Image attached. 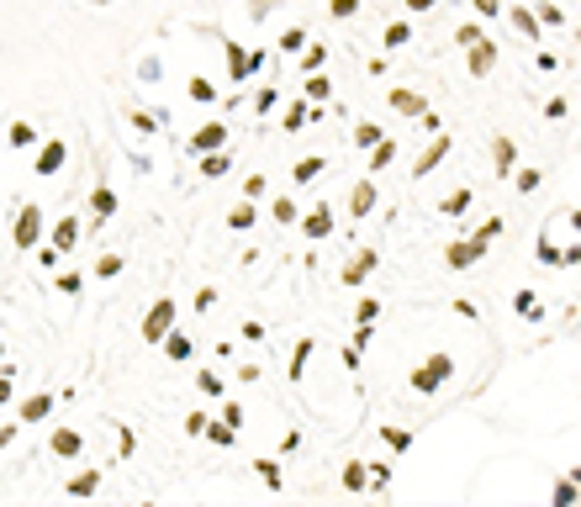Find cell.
I'll list each match as a JSON object with an SVG mask.
<instances>
[{
    "mask_svg": "<svg viewBox=\"0 0 581 507\" xmlns=\"http://www.w3.org/2000/svg\"><path fill=\"white\" fill-rule=\"evenodd\" d=\"M280 48H285V53H307L312 43H307V32H301V27H291V32L280 37Z\"/></svg>",
    "mask_w": 581,
    "mask_h": 507,
    "instance_id": "cell-36",
    "label": "cell"
},
{
    "mask_svg": "<svg viewBox=\"0 0 581 507\" xmlns=\"http://www.w3.org/2000/svg\"><path fill=\"white\" fill-rule=\"evenodd\" d=\"M508 22L518 27V32L529 37V43H539V16H529V6H512V11H508Z\"/></svg>",
    "mask_w": 581,
    "mask_h": 507,
    "instance_id": "cell-16",
    "label": "cell"
},
{
    "mask_svg": "<svg viewBox=\"0 0 581 507\" xmlns=\"http://www.w3.org/2000/svg\"><path fill=\"white\" fill-rule=\"evenodd\" d=\"M43 238V206H22V217L11 222V243L16 249H37Z\"/></svg>",
    "mask_w": 581,
    "mask_h": 507,
    "instance_id": "cell-3",
    "label": "cell"
},
{
    "mask_svg": "<svg viewBox=\"0 0 581 507\" xmlns=\"http://www.w3.org/2000/svg\"><path fill=\"white\" fill-rule=\"evenodd\" d=\"M227 169H233V159H227V154H201V175H206V180H222Z\"/></svg>",
    "mask_w": 581,
    "mask_h": 507,
    "instance_id": "cell-23",
    "label": "cell"
},
{
    "mask_svg": "<svg viewBox=\"0 0 581 507\" xmlns=\"http://www.w3.org/2000/svg\"><path fill=\"white\" fill-rule=\"evenodd\" d=\"M576 43H581V32H576Z\"/></svg>",
    "mask_w": 581,
    "mask_h": 507,
    "instance_id": "cell-58",
    "label": "cell"
},
{
    "mask_svg": "<svg viewBox=\"0 0 581 507\" xmlns=\"http://www.w3.org/2000/svg\"><path fill=\"white\" fill-rule=\"evenodd\" d=\"M90 212H95L101 222H106L111 212H117V191H111V185H95V196H90Z\"/></svg>",
    "mask_w": 581,
    "mask_h": 507,
    "instance_id": "cell-19",
    "label": "cell"
},
{
    "mask_svg": "<svg viewBox=\"0 0 581 507\" xmlns=\"http://www.w3.org/2000/svg\"><path fill=\"white\" fill-rule=\"evenodd\" d=\"M275 101H280V96H275L270 84H264L259 96H254V117H270V111H275Z\"/></svg>",
    "mask_w": 581,
    "mask_h": 507,
    "instance_id": "cell-44",
    "label": "cell"
},
{
    "mask_svg": "<svg viewBox=\"0 0 581 507\" xmlns=\"http://www.w3.org/2000/svg\"><path fill=\"white\" fill-rule=\"evenodd\" d=\"M454 43H460V48H475V43H481V27H475V22H465L460 32H454Z\"/></svg>",
    "mask_w": 581,
    "mask_h": 507,
    "instance_id": "cell-46",
    "label": "cell"
},
{
    "mask_svg": "<svg viewBox=\"0 0 581 507\" xmlns=\"http://www.w3.org/2000/svg\"><path fill=\"white\" fill-rule=\"evenodd\" d=\"M307 354H312V338H301L296 354H291V381H301V370H307Z\"/></svg>",
    "mask_w": 581,
    "mask_h": 507,
    "instance_id": "cell-37",
    "label": "cell"
},
{
    "mask_svg": "<svg viewBox=\"0 0 581 507\" xmlns=\"http://www.w3.org/2000/svg\"><path fill=\"white\" fill-rule=\"evenodd\" d=\"M190 349H196V344H190V333H169V338H164V354H169V360H190Z\"/></svg>",
    "mask_w": 581,
    "mask_h": 507,
    "instance_id": "cell-27",
    "label": "cell"
},
{
    "mask_svg": "<svg viewBox=\"0 0 581 507\" xmlns=\"http://www.w3.org/2000/svg\"><path fill=\"white\" fill-rule=\"evenodd\" d=\"M254 471H259V481H270L275 492H280V465H275V460H254Z\"/></svg>",
    "mask_w": 581,
    "mask_h": 507,
    "instance_id": "cell-40",
    "label": "cell"
},
{
    "mask_svg": "<svg viewBox=\"0 0 581 507\" xmlns=\"http://www.w3.org/2000/svg\"><path fill=\"white\" fill-rule=\"evenodd\" d=\"M48 449H53V455H64V460H80V434H74V428H59V434L48 439Z\"/></svg>",
    "mask_w": 581,
    "mask_h": 507,
    "instance_id": "cell-11",
    "label": "cell"
},
{
    "mask_svg": "<svg viewBox=\"0 0 581 507\" xmlns=\"http://www.w3.org/2000/svg\"><path fill=\"white\" fill-rule=\"evenodd\" d=\"M227 143V122H206L201 133H190V154H217Z\"/></svg>",
    "mask_w": 581,
    "mask_h": 507,
    "instance_id": "cell-5",
    "label": "cell"
},
{
    "mask_svg": "<svg viewBox=\"0 0 581 507\" xmlns=\"http://www.w3.org/2000/svg\"><path fill=\"white\" fill-rule=\"evenodd\" d=\"M196 386H201L206 397H222V375H217V370H201V375H196Z\"/></svg>",
    "mask_w": 581,
    "mask_h": 507,
    "instance_id": "cell-41",
    "label": "cell"
},
{
    "mask_svg": "<svg viewBox=\"0 0 581 507\" xmlns=\"http://www.w3.org/2000/svg\"><path fill=\"white\" fill-rule=\"evenodd\" d=\"M576 497H581V486H576V481H555V502H560V507H571Z\"/></svg>",
    "mask_w": 581,
    "mask_h": 507,
    "instance_id": "cell-45",
    "label": "cell"
},
{
    "mask_svg": "<svg viewBox=\"0 0 581 507\" xmlns=\"http://www.w3.org/2000/svg\"><path fill=\"white\" fill-rule=\"evenodd\" d=\"M206 428H212V422H206V412H190V418H185V434H190V439H201Z\"/></svg>",
    "mask_w": 581,
    "mask_h": 507,
    "instance_id": "cell-50",
    "label": "cell"
},
{
    "mask_svg": "<svg viewBox=\"0 0 581 507\" xmlns=\"http://www.w3.org/2000/svg\"><path fill=\"white\" fill-rule=\"evenodd\" d=\"M375 312H380V302H375V296H365V302L354 307V323H375Z\"/></svg>",
    "mask_w": 581,
    "mask_h": 507,
    "instance_id": "cell-47",
    "label": "cell"
},
{
    "mask_svg": "<svg viewBox=\"0 0 581 507\" xmlns=\"http://www.w3.org/2000/svg\"><path fill=\"white\" fill-rule=\"evenodd\" d=\"M132 127H138V133H159V117H148V111H132Z\"/></svg>",
    "mask_w": 581,
    "mask_h": 507,
    "instance_id": "cell-51",
    "label": "cell"
},
{
    "mask_svg": "<svg viewBox=\"0 0 581 507\" xmlns=\"http://www.w3.org/2000/svg\"><path fill=\"white\" fill-rule=\"evenodd\" d=\"M439 212H444V217H465V212H471V191L444 196V201H439Z\"/></svg>",
    "mask_w": 581,
    "mask_h": 507,
    "instance_id": "cell-25",
    "label": "cell"
},
{
    "mask_svg": "<svg viewBox=\"0 0 581 507\" xmlns=\"http://www.w3.org/2000/svg\"><path fill=\"white\" fill-rule=\"evenodd\" d=\"M301 233H307V238H328L333 233V212L328 206H312L307 217H301Z\"/></svg>",
    "mask_w": 581,
    "mask_h": 507,
    "instance_id": "cell-9",
    "label": "cell"
},
{
    "mask_svg": "<svg viewBox=\"0 0 581 507\" xmlns=\"http://www.w3.org/2000/svg\"><path fill=\"white\" fill-rule=\"evenodd\" d=\"M275 222H301V212H296V201H291V196H275Z\"/></svg>",
    "mask_w": 581,
    "mask_h": 507,
    "instance_id": "cell-30",
    "label": "cell"
},
{
    "mask_svg": "<svg viewBox=\"0 0 581 507\" xmlns=\"http://www.w3.org/2000/svg\"><path fill=\"white\" fill-rule=\"evenodd\" d=\"M380 439H386L396 455H407V449H413V434H407V428H380Z\"/></svg>",
    "mask_w": 581,
    "mask_h": 507,
    "instance_id": "cell-32",
    "label": "cell"
},
{
    "mask_svg": "<svg viewBox=\"0 0 581 507\" xmlns=\"http://www.w3.org/2000/svg\"><path fill=\"white\" fill-rule=\"evenodd\" d=\"M80 286H85V280L74 275V270H69V275H59V291H64V296H74V291H80Z\"/></svg>",
    "mask_w": 581,
    "mask_h": 507,
    "instance_id": "cell-55",
    "label": "cell"
},
{
    "mask_svg": "<svg viewBox=\"0 0 581 507\" xmlns=\"http://www.w3.org/2000/svg\"><path fill=\"white\" fill-rule=\"evenodd\" d=\"M48 412H53V397H48V391H37V397L22 402V422H43Z\"/></svg>",
    "mask_w": 581,
    "mask_h": 507,
    "instance_id": "cell-14",
    "label": "cell"
},
{
    "mask_svg": "<svg viewBox=\"0 0 581 507\" xmlns=\"http://www.w3.org/2000/svg\"><path fill=\"white\" fill-rule=\"evenodd\" d=\"M512 312H523V317H539V296H534V291H518V296H512Z\"/></svg>",
    "mask_w": 581,
    "mask_h": 507,
    "instance_id": "cell-35",
    "label": "cell"
},
{
    "mask_svg": "<svg viewBox=\"0 0 581 507\" xmlns=\"http://www.w3.org/2000/svg\"><path fill=\"white\" fill-rule=\"evenodd\" d=\"M95 275H101V280L122 275V254H101V265H95Z\"/></svg>",
    "mask_w": 581,
    "mask_h": 507,
    "instance_id": "cell-43",
    "label": "cell"
},
{
    "mask_svg": "<svg viewBox=\"0 0 581 507\" xmlns=\"http://www.w3.org/2000/svg\"><path fill=\"white\" fill-rule=\"evenodd\" d=\"M539 265H566V249H555V243H539Z\"/></svg>",
    "mask_w": 581,
    "mask_h": 507,
    "instance_id": "cell-49",
    "label": "cell"
},
{
    "mask_svg": "<svg viewBox=\"0 0 581 507\" xmlns=\"http://www.w3.org/2000/svg\"><path fill=\"white\" fill-rule=\"evenodd\" d=\"M74 238H80V217H59V222H53V249L69 254V243H74Z\"/></svg>",
    "mask_w": 581,
    "mask_h": 507,
    "instance_id": "cell-18",
    "label": "cell"
},
{
    "mask_svg": "<svg viewBox=\"0 0 581 507\" xmlns=\"http://www.w3.org/2000/svg\"><path fill=\"white\" fill-rule=\"evenodd\" d=\"M386 101H392V111H402V117H423V111H428V106H423V96H413V90H402V84H396Z\"/></svg>",
    "mask_w": 581,
    "mask_h": 507,
    "instance_id": "cell-12",
    "label": "cell"
},
{
    "mask_svg": "<svg viewBox=\"0 0 581 507\" xmlns=\"http://www.w3.org/2000/svg\"><path fill=\"white\" fill-rule=\"evenodd\" d=\"M392 159H396V143H375L370 148V169H386Z\"/></svg>",
    "mask_w": 581,
    "mask_h": 507,
    "instance_id": "cell-38",
    "label": "cell"
},
{
    "mask_svg": "<svg viewBox=\"0 0 581 507\" xmlns=\"http://www.w3.org/2000/svg\"><path fill=\"white\" fill-rule=\"evenodd\" d=\"M322 59H328V53H322V43H317V48H307V53H301V69H307V74H317V69H322Z\"/></svg>",
    "mask_w": 581,
    "mask_h": 507,
    "instance_id": "cell-48",
    "label": "cell"
},
{
    "mask_svg": "<svg viewBox=\"0 0 581 507\" xmlns=\"http://www.w3.org/2000/svg\"><path fill=\"white\" fill-rule=\"evenodd\" d=\"M243 196H249V201H259V196H264V175H249V180H243Z\"/></svg>",
    "mask_w": 581,
    "mask_h": 507,
    "instance_id": "cell-53",
    "label": "cell"
},
{
    "mask_svg": "<svg viewBox=\"0 0 581 507\" xmlns=\"http://www.w3.org/2000/svg\"><path fill=\"white\" fill-rule=\"evenodd\" d=\"M227 74H233V84L249 80V74H254V53H243L238 43H227Z\"/></svg>",
    "mask_w": 581,
    "mask_h": 507,
    "instance_id": "cell-10",
    "label": "cell"
},
{
    "mask_svg": "<svg viewBox=\"0 0 581 507\" xmlns=\"http://www.w3.org/2000/svg\"><path fill=\"white\" fill-rule=\"evenodd\" d=\"M439 0H407V11H433Z\"/></svg>",
    "mask_w": 581,
    "mask_h": 507,
    "instance_id": "cell-56",
    "label": "cell"
},
{
    "mask_svg": "<svg viewBox=\"0 0 581 507\" xmlns=\"http://www.w3.org/2000/svg\"><path fill=\"white\" fill-rule=\"evenodd\" d=\"M169 333H175V302H169V296H159L154 312L143 317V338H148V344H164Z\"/></svg>",
    "mask_w": 581,
    "mask_h": 507,
    "instance_id": "cell-2",
    "label": "cell"
},
{
    "mask_svg": "<svg viewBox=\"0 0 581 507\" xmlns=\"http://www.w3.org/2000/svg\"><path fill=\"white\" fill-rule=\"evenodd\" d=\"M407 37H413V27H407V22H392V27H386V37H380V43H386V53H396V48H402V43H407Z\"/></svg>",
    "mask_w": 581,
    "mask_h": 507,
    "instance_id": "cell-29",
    "label": "cell"
},
{
    "mask_svg": "<svg viewBox=\"0 0 581 507\" xmlns=\"http://www.w3.org/2000/svg\"><path fill=\"white\" fill-rule=\"evenodd\" d=\"M95 486H101V471H80V476L69 481V497H90Z\"/></svg>",
    "mask_w": 581,
    "mask_h": 507,
    "instance_id": "cell-28",
    "label": "cell"
},
{
    "mask_svg": "<svg viewBox=\"0 0 581 507\" xmlns=\"http://www.w3.org/2000/svg\"><path fill=\"white\" fill-rule=\"evenodd\" d=\"M190 101H201V106H212V101H217L212 80H190Z\"/></svg>",
    "mask_w": 581,
    "mask_h": 507,
    "instance_id": "cell-42",
    "label": "cell"
},
{
    "mask_svg": "<svg viewBox=\"0 0 581 507\" xmlns=\"http://www.w3.org/2000/svg\"><path fill=\"white\" fill-rule=\"evenodd\" d=\"M481 254H487V238L475 233V238H460V243H450V249H444V265H450V270H471Z\"/></svg>",
    "mask_w": 581,
    "mask_h": 507,
    "instance_id": "cell-4",
    "label": "cell"
},
{
    "mask_svg": "<svg viewBox=\"0 0 581 507\" xmlns=\"http://www.w3.org/2000/svg\"><path fill=\"white\" fill-rule=\"evenodd\" d=\"M512 180H518V191L529 196V191H539V185H545V169H518Z\"/></svg>",
    "mask_w": 581,
    "mask_h": 507,
    "instance_id": "cell-34",
    "label": "cell"
},
{
    "mask_svg": "<svg viewBox=\"0 0 581 507\" xmlns=\"http://www.w3.org/2000/svg\"><path fill=\"white\" fill-rule=\"evenodd\" d=\"M254 217H259V212L243 201V206H233V212H227V228H233V233H249V228H254Z\"/></svg>",
    "mask_w": 581,
    "mask_h": 507,
    "instance_id": "cell-24",
    "label": "cell"
},
{
    "mask_svg": "<svg viewBox=\"0 0 581 507\" xmlns=\"http://www.w3.org/2000/svg\"><path fill=\"white\" fill-rule=\"evenodd\" d=\"M333 22H349V16H359V0H328Z\"/></svg>",
    "mask_w": 581,
    "mask_h": 507,
    "instance_id": "cell-39",
    "label": "cell"
},
{
    "mask_svg": "<svg viewBox=\"0 0 581 507\" xmlns=\"http://www.w3.org/2000/svg\"><path fill=\"white\" fill-rule=\"evenodd\" d=\"M338 481H344V492H365V486H370V471H365V465H359V460H349V465H344V476H338Z\"/></svg>",
    "mask_w": 581,
    "mask_h": 507,
    "instance_id": "cell-21",
    "label": "cell"
},
{
    "mask_svg": "<svg viewBox=\"0 0 581 507\" xmlns=\"http://www.w3.org/2000/svg\"><path fill=\"white\" fill-rule=\"evenodd\" d=\"M301 96H307V101H328V96H333V84L322 80V74H312V80L301 84Z\"/></svg>",
    "mask_w": 581,
    "mask_h": 507,
    "instance_id": "cell-31",
    "label": "cell"
},
{
    "mask_svg": "<svg viewBox=\"0 0 581 507\" xmlns=\"http://www.w3.org/2000/svg\"><path fill=\"white\" fill-rule=\"evenodd\" d=\"M370 212H375V185L359 180L354 191H349V217H370Z\"/></svg>",
    "mask_w": 581,
    "mask_h": 507,
    "instance_id": "cell-8",
    "label": "cell"
},
{
    "mask_svg": "<svg viewBox=\"0 0 581 507\" xmlns=\"http://www.w3.org/2000/svg\"><path fill=\"white\" fill-rule=\"evenodd\" d=\"M307 122H312V101H296V106L285 111V122H280V127H285V133H301Z\"/></svg>",
    "mask_w": 581,
    "mask_h": 507,
    "instance_id": "cell-22",
    "label": "cell"
},
{
    "mask_svg": "<svg viewBox=\"0 0 581 507\" xmlns=\"http://www.w3.org/2000/svg\"><path fill=\"white\" fill-rule=\"evenodd\" d=\"M6 138H11V148H32L37 143V133L27 127V122H11V133H6Z\"/></svg>",
    "mask_w": 581,
    "mask_h": 507,
    "instance_id": "cell-33",
    "label": "cell"
},
{
    "mask_svg": "<svg viewBox=\"0 0 581 507\" xmlns=\"http://www.w3.org/2000/svg\"><path fill=\"white\" fill-rule=\"evenodd\" d=\"M471 6H475V16H487V22L502 16V0H471Z\"/></svg>",
    "mask_w": 581,
    "mask_h": 507,
    "instance_id": "cell-52",
    "label": "cell"
},
{
    "mask_svg": "<svg viewBox=\"0 0 581 507\" xmlns=\"http://www.w3.org/2000/svg\"><path fill=\"white\" fill-rule=\"evenodd\" d=\"M417 127H423V133H428V138H439V127H444V122H439V117H433V111H423V117H417Z\"/></svg>",
    "mask_w": 581,
    "mask_h": 507,
    "instance_id": "cell-54",
    "label": "cell"
},
{
    "mask_svg": "<svg viewBox=\"0 0 581 507\" xmlns=\"http://www.w3.org/2000/svg\"><path fill=\"white\" fill-rule=\"evenodd\" d=\"M492 64H497V43H487V37H481V43L471 48V74H487Z\"/></svg>",
    "mask_w": 581,
    "mask_h": 507,
    "instance_id": "cell-15",
    "label": "cell"
},
{
    "mask_svg": "<svg viewBox=\"0 0 581 507\" xmlns=\"http://www.w3.org/2000/svg\"><path fill=\"white\" fill-rule=\"evenodd\" d=\"M492 159H497V175H512V164H518V148H512V138H497V143H492Z\"/></svg>",
    "mask_w": 581,
    "mask_h": 507,
    "instance_id": "cell-13",
    "label": "cell"
},
{
    "mask_svg": "<svg viewBox=\"0 0 581 507\" xmlns=\"http://www.w3.org/2000/svg\"><path fill=\"white\" fill-rule=\"evenodd\" d=\"M571 228H576V233H581V212H571Z\"/></svg>",
    "mask_w": 581,
    "mask_h": 507,
    "instance_id": "cell-57",
    "label": "cell"
},
{
    "mask_svg": "<svg viewBox=\"0 0 581 507\" xmlns=\"http://www.w3.org/2000/svg\"><path fill=\"white\" fill-rule=\"evenodd\" d=\"M375 259H380V254H359V259H349V265H344V280H349V286H359V280L375 270Z\"/></svg>",
    "mask_w": 581,
    "mask_h": 507,
    "instance_id": "cell-20",
    "label": "cell"
},
{
    "mask_svg": "<svg viewBox=\"0 0 581 507\" xmlns=\"http://www.w3.org/2000/svg\"><path fill=\"white\" fill-rule=\"evenodd\" d=\"M375 143H386V133H380L375 122H359L354 127V148H375Z\"/></svg>",
    "mask_w": 581,
    "mask_h": 507,
    "instance_id": "cell-26",
    "label": "cell"
},
{
    "mask_svg": "<svg viewBox=\"0 0 581 507\" xmlns=\"http://www.w3.org/2000/svg\"><path fill=\"white\" fill-rule=\"evenodd\" d=\"M444 159H450V133H439V138H433V143L423 148V159H417V164H413V175H417V180H423V175H433V169H439Z\"/></svg>",
    "mask_w": 581,
    "mask_h": 507,
    "instance_id": "cell-6",
    "label": "cell"
},
{
    "mask_svg": "<svg viewBox=\"0 0 581 507\" xmlns=\"http://www.w3.org/2000/svg\"><path fill=\"white\" fill-rule=\"evenodd\" d=\"M64 164H69V148H64L59 138H53V143H43V154H37V164H32V169H37V175L48 180V175H59Z\"/></svg>",
    "mask_w": 581,
    "mask_h": 507,
    "instance_id": "cell-7",
    "label": "cell"
},
{
    "mask_svg": "<svg viewBox=\"0 0 581 507\" xmlns=\"http://www.w3.org/2000/svg\"><path fill=\"white\" fill-rule=\"evenodd\" d=\"M322 169H328V159H317V154H307V159H296V169H291V175H296V185H312L322 175Z\"/></svg>",
    "mask_w": 581,
    "mask_h": 507,
    "instance_id": "cell-17",
    "label": "cell"
},
{
    "mask_svg": "<svg viewBox=\"0 0 581 507\" xmlns=\"http://www.w3.org/2000/svg\"><path fill=\"white\" fill-rule=\"evenodd\" d=\"M450 375H454V360H450V354H428V360L417 365L413 375H407V386H413L417 397H433V391H439Z\"/></svg>",
    "mask_w": 581,
    "mask_h": 507,
    "instance_id": "cell-1",
    "label": "cell"
}]
</instances>
